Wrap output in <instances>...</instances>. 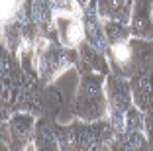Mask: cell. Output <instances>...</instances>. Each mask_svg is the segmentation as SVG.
<instances>
[{
  "label": "cell",
  "instance_id": "obj_1",
  "mask_svg": "<svg viewBox=\"0 0 153 151\" xmlns=\"http://www.w3.org/2000/svg\"><path fill=\"white\" fill-rule=\"evenodd\" d=\"M134 73L130 77L134 104L145 116V133L153 143V41L131 37Z\"/></svg>",
  "mask_w": 153,
  "mask_h": 151
},
{
  "label": "cell",
  "instance_id": "obj_2",
  "mask_svg": "<svg viewBox=\"0 0 153 151\" xmlns=\"http://www.w3.org/2000/svg\"><path fill=\"white\" fill-rule=\"evenodd\" d=\"M76 61H79V49L65 47L59 39L57 28L39 30L33 41V63L43 85H51L69 67H75Z\"/></svg>",
  "mask_w": 153,
  "mask_h": 151
},
{
  "label": "cell",
  "instance_id": "obj_3",
  "mask_svg": "<svg viewBox=\"0 0 153 151\" xmlns=\"http://www.w3.org/2000/svg\"><path fill=\"white\" fill-rule=\"evenodd\" d=\"M79 73V86L71 102V114L85 122H98L108 118L106 77L85 67H75Z\"/></svg>",
  "mask_w": 153,
  "mask_h": 151
},
{
  "label": "cell",
  "instance_id": "obj_4",
  "mask_svg": "<svg viewBox=\"0 0 153 151\" xmlns=\"http://www.w3.org/2000/svg\"><path fill=\"white\" fill-rule=\"evenodd\" d=\"M51 124L59 139L61 151H100V147L108 145L114 135V128L108 118L98 122H85L75 118L71 124L65 126L53 120Z\"/></svg>",
  "mask_w": 153,
  "mask_h": 151
},
{
  "label": "cell",
  "instance_id": "obj_5",
  "mask_svg": "<svg viewBox=\"0 0 153 151\" xmlns=\"http://www.w3.org/2000/svg\"><path fill=\"white\" fill-rule=\"evenodd\" d=\"M106 96H108V120L114 132H122L126 128V116L134 106L130 79L118 77L110 73L106 77Z\"/></svg>",
  "mask_w": 153,
  "mask_h": 151
},
{
  "label": "cell",
  "instance_id": "obj_6",
  "mask_svg": "<svg viewBox=\"0 0 153 151\" xmlns=\"http://www.w3.org/2000/svg\"><path fill=\"white\" fill-rule=\"evenodd\" d=\"M108 151H149L145 116L135 104L126 116V128L122 132H114L112 139L108 141Z\"/></svg>",
  "mask_w": 153,
  "mask_h": 151
},
{
  "label": "cell",
  "instance_id": "obj_7",
  "mask_svg": "<svg viewBox=\"0 0 153 151\" xmlns=\"http://www.w3.org/2000/svg\"><path fill=\"white\" fill-rule=\"evenodd\" d=\"M37 116L32 112H14L2 120V143L6 151H26L33 141Z\"/></svg>",
  "mask_w": 153,
  "mask_h": 151
},
{
  "label": "cell",
  "instance_id": "obj_8",
  "mask_svg": "<svg viewBox=\"0 0 153 151\" xmlns=\"http://www.w3.org/2000/svg\"><path fill=\"white\" fill-rule=\"evenodd\" d=\"M82 24H85L86 41L98 51L108 55V37H106V31H104V20L98 12V2L96 0H88V4L85 6Z\"/></svg>",
  "mask_w": 153,
  "mask_h": 151
},
{
  "label": "cell",
  "instance_id": "obj_9",
  "mask_svg": "<svg viewBox=\"0 0 153 151\" xmlns=\"http://www.w3.org/2000/svg\"><path fill=\"white\" fill-rule=\"evenodd\" d=\"M131 37L153 41V0H135L130 18Z\"/></svg>",
  "mask_w": 153,
  "mask_h": 151
},
{
  "label": "cell",
  "instance_id": "obj_10",
  "mask_svg": "<svg viewBox=\"0 0 153 151\" xmlns=\"http://www.w3.org/2000/svg\"><path fill=\"white\" fill-rule=\"evenodd\" d=\"M55 28L65 47L79 49L81 43L86 39L82 16H55Z\"/></svg>",
  "mask_w": 153,
  "mask_h": 151
},
{
  "label": "cell",
  "instance_id": "obj_11",
  "mask_svg": "<svg viewBox=\"0 0 153 151\" xmlns=\"http://www.w3.org/2000/svg\"><path fill=\"white\" fill-rule=\"evenodd\" d=\"M108 63L114 75L130 79L134 73V47L130 41H118L108 45Z\"/></svg>",
  "mask_w": 153,
  "mask_h": 151
},
{
  "label": "cell",
  "instance_id": "obj_12",
  "mask_svg": "<svg viewBox=\"0 0 153 151\" xmlns=\"http://www.w3.org/2000/svg\"><path fill=\"white\" fill-rule=\"evenodd\" d=\"M27 39V26L22 16H14L8 22H2V47H6L12 55H18L22 45Z\"/></svg>",
  "mask_w": 153,
  "mask_h": 151
},
{
  "label": "cell",
  "instance_id": "obj_13",
  "mask_svg": "<svg viewBox=\"0 0 153 151\" xmlns=\"http://www.w3.org/2000/svg\"><path fill=\"white\" fill-rule=\"evenodd\" d=\"M75 67H85V69L102 73V75H110V73H112L110 63H108V55L98 51L96 47H92L86 39L82 41L81 47H79V61H76Z\"/></svg>",
  "mask_w": 153,
  "mask_h": 151
},
{
  "label": "cell",
  "instance_id": "obj_14",
  "mask_svg": "<svg viewBox=\"0 0 153 151\" xmlns=\"http://www.w3.org/2000/svg\"><path fill=\"white\" fill-rule=\"evenodd\" d=\"M53 120L47 118H37V126H36V135H33V147L36 151H61L59 139L55 135L53 129Z\"/></svg>",
  "mask_w": 153,
  "mask_h": 151
},
{
  "label": "cell",
  "instance_id": "obj_15",
  "mask_svg": "<svg viewBox=\"0 0 153 151\" xmlns=\"http://www.w3.org/2000/svg\"><path fill=\"white\" fill-rule=\"evenodd\" d=\"M98 12L102 20H118V22L130 24L131 18V6L135 0H96Z\"/></svg>",
  "mask_w": 153,
  "mask_h": 151
},
{
  "label": "cell",
  "instance_id": "obj_16",
  "mask_svg": "<svg viewBox=\"0 0 153 151\" xmlns=\"http://www.w3.org/2000/svg\"><path fill=\"white\" fill-rule=\"evenodd\" d=\"M55 16H82L85 6L79 0H51Z\"/></svg>",
  "mask_w": 153,
  "mask_h": 151
},
{
  "label": "cell",
  "instance_id": "obj_17",
  "mask_svg": "<svg viewBox=\"0 0 153 151\" xmlns=\"http://www.w3.org/2000/svg\"><path fill=\"white\" fill-rule=\"evenodd\" d=\"M22 2H24V0H2V8H0L2 22H8V20H12L14 16L18 14Z\"/></svg>",
  "mask_w": 153,
  "mask_h": 151
},
{
  "label": "cell",
  "instance_id": "obj_18",
  "mask_svg": "<svg viewBox=\"0 0 153 151\" xmlns=\"http://www.w3.org/2000/svg\"><path fill=\"white\" fill-rule=\"evenodd\" d=\"M79 2H81L82 6H86V4H88V0H79Z\"/></svg>",
  "mask_w": 153,
  "mask_h": 151
}]
</instances>
